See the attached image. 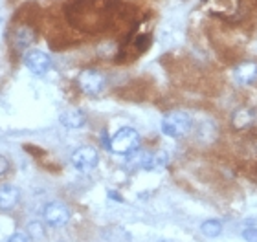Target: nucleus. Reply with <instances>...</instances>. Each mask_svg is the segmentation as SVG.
<instances>
[{
    "mask_svg": "<svg viewBox=\"0 0 257 242\" xmlns=\"http://www.w3.org/2000/svg\"><path fill=\"white\" fill-rule=\"evenodd\" d=\"M28 231H30V237L33 238H43L44 237V227L39 224V222H32L30 226H28Z\"/></svg>",
    "mask_w": 257,
    "mask_h": 242,
    "instance_id": "14",
    "label": "nucleus"
},
{
    "mask_svg": "<svg viewBox=\"0 0 257 242\" xmlns=\"http://www.w3.org/2000/svg\"><path fill=\"white\" fill-rule=\"evenodd\" d=\"M99 154L94 147H81L72 154V165L79 172H88L97 165Z\"/></svg>",
    "mask_w": 257,
    "mask_h": 242,
    "instance_id": "4",
    "label": "nucleus"
},
{
    "mask_svg": "<svg viewBox=\"0 0 257 242\" xmlns=\"http://www.w3.org/2000/svg\"><path fill=\"white\" fill-rule=\"evenodd\" d=\"M160 127H162V132L166 136H169V138H184L191 130L193 119L184 110H171V112H167L164 116Z\"/></svg>",
    "mask_w": 257,
    "mask_h": 242,
    "instance_id": "1",
    "label": "nucleus"
},
{
    "mask_svg": "<svg viewBox=\"0 0 257 242\" xmlns=\"http://www.w3.org/2000/svg\"><path fill=\"white\" fill-rule=\"evenodd\" d=\"M233 79L237 85L250 86L257 81V61H241L233 68Z\"/></svg>",
    "mask_w": 257,
    "mask_h": 242,
    "instance_id": "7",
    "label": "nucleus"
},
{
    "mask_svg": "<svg viewBox=\"0 0 257 242\" xmlns=\"http://www.w3.org/2000/svg\"><path fill=\"white\" fill-rule=\"evenodd\" d=\"M255 121V110L252 107H237L230 116V123L235 130H246Z\"/></svg>",
    "mask_w": 257,
    "mask_h": 242,
    "instance_id": "9",
    "label": "nucleus"
},
{
    "mask_svg": "<svg viewBox=\"0 0 257 242\" xmlns=\"http://www.w3.org/2000/svg\"><path fill=\"white\" fill-rule=\"evenodd\" d=\"M8 242H28L26 235H22V233H15V235H11L10 238H8Z\"/></svg>",
    "mask_w": 257,
    "mask_h": 242,
    "instance_id": "18",
    "label": "nucleus"
},
{
    "mask_svg": "<svg viewBox=\"0 0 257 242\" xmlns=\"http://www.w3.org/2000/svg\"><path fill=\"white\" fill-rule=\"evenodd\" d=\"M200 231L206 235V237H209V238H215V237H219L220 233H222V224H220L219 220H206L200 226Z\"/></svg>",
    "mask_w": 257,
    "mask_h": 242,
    "instance_id": "13",
    "label": "nucleus"
},
{
    "mask_svg": "<svg viewBox=\"0 0 257 242\" xmlns=\"http://www.w3.org/2000/svg\"><path fill=\"white\" fill-rule=\"evenodd\" d=\"M44 220L54 227H63L70 220V211L63 202H50L44 207Z\"/></svg>",
    "mask_w": 257,
    "mask_h": 242,
    "instance_id": "5",
    "label": "nucleus"
},
{
    "mask_svg": "<svg viewBox=\"0 0 257 242\" xmlns=\"http://www.w3.org/2000/svg\"><path fill=\"white\" fill-rule=\"evenodd\" d=\"M209 4V10L215 17L220 19H233L241 13L242 2L241 0H206Z\"/></svg>",
    "mask_w": 257,
    "mask_h": 242,
    "instance_id": "6",
    "label": "nucleus"
},
{
    "mask_svg": "<svg viewBox=\"0 0 257 242\" xmlns=\"http://www.w3.org/2000/svg\"><path fill=\"white\" fill-rule=\"evenodd\" d=\"M105 76H103L99 70H94V68H88V70H83L77 77V85L83 90V94H88V96H97L101 94V90L105 88Z\"/></svg>",
    "mask_w": 257,
    "mask_h": 242,
    "instance_id": "3",
    "label": "nucleus"
},
{
    "mask_svg": "<svg viewBox=\"0 0 257 242\" xmlns=\"http://www.w3.org/2000/svg\"><path fill=\"white\" fill-rule=\"evenodd\" d=\"M59 121L66 129H81L86 123V114L79 108H68L59 116Z\"/></svg>",
    "mask_w": 257,
    "mask_h": 242,
    "instance_id": "10",
    "label": "nucleus"
},
{
    "mask_svg": "<svg viewBox=\"0 0 257 242\" xmlns=\"http://www.w3.org/2000/svg\"><path fill=\"white\" fill-rule=\"evenodd\" d=\"M13 43H15L17 50H26V48H30V46H32V44L35 43V32H33V28H30V26H21L15 32Z\"/></svg>",
    "mask_w": 257,
    "mask_h": 242,
    "instance_id": "12",
    "label": "nucleus"
},
{
    "mask_svg": "<svg viewBox=\"0 0 257 242\" xmlns=\"http://www.w3.org/2000/svg\"><path fill=\"white\" fill-rule=\"evenodd\" d=\"M19 200H21V191L15 187V185H10V183H6L0 187V209H11V207H15L19 204Z\"/></svg>",
    "mask_w": 257,
    "mask_h": 242,
    "instance_id": "11",
    "label": "nucleus"
},
{
    "mask_svg": "<svg viewBox=\"0 0 257 242\" xmlns=\"http://www.w3.org/2000/svg\"><path fill=\"white\" fill-rule=\"evenodd\" d=\"M8 169H10V161H8V158L0 156V176H2V174H6V172H8Z\"/></svg>",
    "mask_w": 257,
    "mask_h": 242,
    "instance_id": "17",
    "label": "nucleus"
},
{
    "mask_svg": "<svg viewBox=\"0 0 257 242\" xmlns=\"http://www.w3.org/2000/svg\"><path fill=\"white\" fill-rule=\"evenodd\" d=\"M24 61H26V66L30 68V72L35 74V76H44V74L52 68V59H50V55L41 52V50H32V52H28L26 59Z\"/></svg>",
    "mask_w": 257,
    "mask_h": 242,
    "instance_id": "8",
    "label": "nucleus"
},
{
    "mask_svg": "<svg viewBox=\"0 0 257 242\" xmlns=\"http://www.w3.org/2000/svg\"><path fill=\"white\" fill-rule=\"evenodd\" d=\"M167 163V152L160 151L153 154V169H162V167H166Z\"/></svg>",
    "mask_w": 257,
    "mask_h": 242,
    "instance_id": "15",
    "label": "nucleus"
},
{
    "mask_svg": "<svg viewBox=\"0 0 257 242\" xmlns=\"http://www.w3.org/2000/svg\"><path fill=\"white\" fill-rule=\"evenodd\" d=\"M242 238L246 242H257V227H246L244 231H242Z\"/></svg>",
    "mask_w": 257,
    "mask_h": 242,
    "instance_id": "16",
    "label": "nucleus"
},
{
    "mask_svg": "<svg viewBox=\"0 0 257 242\" xmlns=\"http://www.w3.org/2000/svg\"><path fill=\"white\" fill-rule=\"evenodd\" d=\"M2 30H4V19L0 17V35H2Z\"/></svg>",
    "mask_w": 257,
    "mask_h": 242,
    "instance_id": "19",
    "label": "nucleus"
},
{
    "mask_svg": "<svg viewBox=\"0 0 257 242\" xmlns=\"http://www.w3.org/2000/svg\"><path fill=\"white\" fill-rule=\"evenodd\" d=\"M108 149L116 154L127 156L133 151L140 149V134L138 130H134L133 127H121L116 134L108 141Z\"/></svg>",
    "mask_w": 257,
    "mask_h": 242,
    "instance_id": "2",
    "label": "nucleus"
}]
</instances>
